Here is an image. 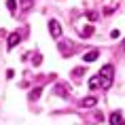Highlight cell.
Wrapping results in <instances>:
<instances>
[{"label":"cell","mask_w":125,"mask_h":125,"mask_svg":"<svg viewBox=\"0 0 125 125\" xmlns=\"http://www.w3.org/2000/svg\"><path fill=\"white\" fill-rule=\"evenodd\" d=\"M112 79H115V68H112L110 64H106L95 76L89 79V87H91V89H108V87L112 85Z\"/></svg>","instance_id":"obj_1"},{"label":"cell","mask_w":125,"mask_h":125,"mask_svg":"<svg viewBox=\"0 0 125 125\" xmlns=\"http://www.w3.org/2000/svg\"><path fill=\"white\" fill-rule=\"evenodd\" d=\"M49 32H51L53 38H62V26H59L57 19H51V21H49Z\"/></svg>","instance_id":"obj_2"},{"label":"cell","mask_w":125,"mask_h":125,"mask_svg":"<svg viewBox=\"0 0 125 125\" xmlns=\"http://www.w3.org/2000/svg\"><path fill=\"white\" fill-rule=\"evenodd\" d=\"M19 40H21V34H19V32H13L11 36H9V42H7V47H9V49H15V47L19 45Z\"/></svg>","instance_id":"obj_3"},{"label":"cell","mask_w":125,"mask_h":125,"mask_svg":"<svg viewBox=\"0 0 125 125\" xmlns=\"http://www.w3.org/2000/svg\"><path fill=\"white\" fill-rule=\"evenodd\" d=\"M110 125H125L121 112H112V115H110Z\"/></svg>","instance_id":"obj_4"},{"label":"cell","mask_w":125,"mask_h":125,"mask_svg":"<svg viewBox=\"0 0 125 125\" xmlns=\"http://www.w3.org/2000/svg\"><path fill=\"white\" fill-rule=\"evenodd\" d=\"M98 55H100V53L93 49V51H89V53H85V55H83V62H87V64H89V62H95V59H98Z\"/></svg>","instance_id":"obj_5"},{"label":"cell","mask_w":125,"mask_h":125,"mask_svg":"<svg viewBox=\"0 0 125 125\" xmlns=\"http://www.w3.org/2000/svg\"><path fill=\"white\" fill-rule=\"evenodd\" d=\"M95 104H98V100H95V98H85V100H83V106H87V108H89V106H95Z\"/></svg>","instance_id":"obj_6"},{"label":"cell","mask_w":125,"mask_h":125,"mask_svg":"<svg viewBox=\"0 0 125 125\" xmlns=\"http://www.w3.org/2000/svg\"><path fill=\"white\" fill-rule=\"evenodd\" d=\"M32 4H34V0H21V9H23V11H30Z\"/></svg>","instance_id":"obj_7"},{"label":"cell","mask_w":125,"mask_h":125,"mask_svg":"<svg viewBox=\"0 0 125 125\" xmlns=\"http://www.w3.org/2000/svg\"><path fill=\"white\" fill-rule=\"evenodd\" d=\"M79 30H81V34H83V36H89V34L93 32V28H91V26H87V28H79Z\"/></svg>","instance_id":"obj_8"},{"label":"cell","mask_w":125,"mask_h":125,"mask_svg":"<svg viewBox=\"0 0 125 125\" xmlns=\"http://www.w3.org/2000/svg\"><path fill=\"white\" fill-rule=\"evenodd\" d=\"M38 95H40V89H34V91L30 93V98H32V100H36V98H38Z\"/></svg>","instance_id":"obj_9"},{"label":"cell","mask_w":125,"mask_h":125,"mask_svg":"<svg viewBox=\"0 0 125 125\" xmlns=\"http://www.w3.org/2000/svg\"><path fill=\"white\" fill-rule=\"evenodd\" d=\"M7 4H9V11H15V0H9Z\"/></svg>","instance_id":"obj_10"},{"label":"cell","mask_w":125,"mask_h":125,"mask_svg":"<svg viewBox=\"0 0 125 125\" xmlns=\"http://www.w3.org/2000/svg\"><path fill=\"white\" fill-rule=\"evenodd\" d=\"M123 51H125V40H123Z\"/></svg>","instance_id":"obj_11"}]
</instances>
